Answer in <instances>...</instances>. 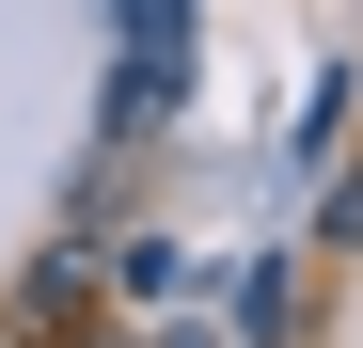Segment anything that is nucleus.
Listing matches in <instances>:
<instances>
[{
	"mask_svg": "<svg viewBox=\"0 0 363 348\" xmlns=\"http://www.w3.org/2000/svg\"><path fill=\"white\" fill-rule=\"evenodd\" d=\"M16 332H32V348H79V269H32V285H16Z\"/></svg>",
	"mask_w": 363,
	"mask_h": 348,
	"instance_id": "1",
	"label": "nucleus"
},
{
	"mask_svg": "<svg viewBox=\"0 0 363 348\" xmlns=\"http://www.w3.org/2000/svg\"><path fill=\"white\" fill-rule=\"evenodd\" d=\"M158 348H221V332H158Z\"/></svg>",
	"mask_w": 363,
	"mask_h": 348,
	"instance_id": "2",
	"label": "nucleus"
}]
</instances>
